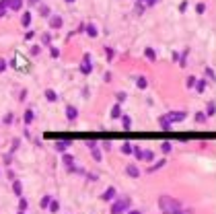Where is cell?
<instances>
[{
    "label": "cell",
    "instance_id": "37",
    "mask_svg": "<svg viewBox=\"0 0 216 214\" xmlns=\"http://www.w3.org/2000/svg\"><path fill=\"white\" fill-rule=\"evenodd\" d=\"M47 204H49V198H47V196H45V198H43V200H41V208H45Z\"/></svg>",
    "mask_w": 216,
    "mask_h": 214
},
{
    "label": "cell",
    "instance_id": "26",
    "mask_svg": "<svg viewBox=\"0 0 216 214\" xmlns=\"http://www.w3.org/2000/svg\"><path fill=\"white\" fill-rule=\"evenodd\" d=\"M136 84H138V87H140V89H144V87H146V78H138V80H136Z\"/></svg>",
    "mask_w": 216,
    "mask_h": 214
},
{
    "label": "cell",
    "instance_id": "15",
    "mask_svg": "<svg viewBox=\"0 0 216 214\" xmlns=\"http://www.w3.org/2000/svg\"><path fill=\"white\" fill-rule=\"evenodd\" d=\"M72 163H74V159H72L70 154H64V165H66L68 169H72Z\"/></svg>",
    "mask_w": 216,
    "mask_h": 214
},
{
    "label": "cell",
    "instance_id": "36",
    "mask_svg": "<svg viewBox=\"0 0 216 214\" xmlns=\"http://www.w3.org/2000/svg\"><path fill=\"white\" fill-rule=\"evenodd\" d=\"M19 208H21V210H27V200H21Z\"/></svg>",
    "mask_w": 216,
    "mask_h": 214
},
{
    "label": "cell",
    "instance_id": "18",
    "mask_svg": "<svg viewBox=\"0 0 216 214\" xmlns=\"http://www.w3.org/2000/svg\"><path fill=\"white\" fill-rule=\"evenodd\" d=\"M142 159H144V161H152V159H155V154H152L150 150H142Z\"/></svg>",
    "mask_w": 216,
    "mask_h": 214
},
{
    "label": "cell",
    "instance_id": "34",
    "mask_svg": "<svg viewBox=\"0 0 216 214\" xmlns=\"http://www.w3.org/2000/svg\"><path fill=\"white\" fill-rule=\"evenodd\" d=\"M163 152H171V144H169V142L163 144Z\"/></svg>",
    "mask_w": 216,
    "mask_h": 214
},
{
    "label": "cell",
    "instance_id": "19",
    "mask_svg": "<svg viewBox=\"0 0 216 214\" xmlns=\"http://www.w3.org/2000/svg\"><path fill=\"white\" fill-rule=\"evenodd\" d=\"M21 23H23L25 27H29V23H31V14L25 13V14H23V19H21Z\"/></svg>",
    "mask_w": 216,
    "mask_h": 214
},
{
    "label": "cell",
    "instance_id": "10",
    "mask_svg": "<svg viewBox=\"0 0 216 214\" xmlns=\"http://www.w3.org/2000/svg\"><path fill=\"white\" fill-rule=\"evenodd\" d=\"M76 115H78V111L74 107H66V118L68 119H76Z\"/></svg>",
    "mask_w": 216,
    "mask_h": 214
},
{
    "label": "cell",
    "instance_id": "17",
    "mask_svg": "<svg viewBox=\"0 0 216 214\" xmlns=\"http://www.w3.org/2000/svg\"><path fill=\"white\" fill-rule=\"evenodd\" d=\"M39 14H41V17H49V6L41 4V6H39Z\"/></svg>",
    "mask_w": 216,
    "mask_h": 214
},
{
    "label": "cell",
    "instance_id": "6",
    "mask_svg": "<svg viewBox=\"0 0 216 214\" xmlns=\"http://www.w3.org/2000/svg\"><path fill=\"white\" fill-rule=\"evenodd\" d=\"M49 27L52 29H60L62 27V19L60 17H49Z\"/></svg>",
    "mask_w": 216,
    "mask_h": 214
},
{
    "label": "cell",
    "instance_id": "44",
    "mask_svg": "<svg viewBox=\"0 0 216 214\" xmlns=\"http://www.w3.org/2000/svg\"><path fill=\"white\" fill-rule=\"evenodd\" d=\"M138 2H148V0H138Z\"/></svg>",
    "mask_w": 216,
    "mask_h": 214
},
{
    "label": "cell",
    "instance_id": "40",
    "mask_svg": "<svg viewBox=\"0 0 216 214\" xmlns=\"http://www.w3.org/2000/svg\"><path fill=\"white\" fill-rule=\"evenodd\" d=\"M41 39H43V43H49V35L43 33V37H41Z\"/></svg>",
    "mask_w": 216,
    "mask_h": 214
},
{
    "label": "cell",
    "instance_id": "28",
    "mask_svg": "<svg viewBox=\"0 0 216 214\" xmlns=\"http://www.w3.org/2000/svg\"><path fill=\"white\" fill-rule=\"evenodd\" d=\"M208 115H214V101L208 103Z\"/></svg>",
    "mask_w": 216,
    "mask_h": 214
},
{
    "label": "cell",
    "instance_id": "33",
    "mask_svg": "<svg viewBox=\"0 0 216 214\" xmlns=\"http://www.w3.org/2000/svg\"><path fill=\"white\" fill-rule=\"evenodd\" d=\"M60 56V49L58 48H52V58H58Z\"/></svg>",
    "mask_w": 216,
    "mask_h": 214
},
{
    "label": "cell",
    "instance_id": "1",
    "mask_svg": "<svg viewBox=\"0 0 216 214\" xmlns=\"http://www.w3.org/2000/svg\"><path fill=\"white\" fill-rule=\"evenodd\" d=\"M161 208L165 210V212H175V214H179V202L177 200H171L169 196H163L161 198Z\"/></svg>",
    "mask_w": 216,
    "mask_h": 214
},
{
    "label": "cell",
    "instance_id": "5",
    "mask_svg": "<svg viewBox=\"0 0 216 214\" xmlns=\"http://www.w3.org/2000/svg\"><path fill=\"white\" fill-rule=\"evenodd\" d=\"M21 58H23V56H17V58H14V66H17L19 70H25V72H27V70H29V62H27V60L23 62Z\"/></svg>",
    "mask_w": 216,
    "mask_h": 214
},
{
    "label": "cell",
    "instance_id": "23",
    "mask_svg": "<svg viewBox=\"0 0 216 214\" xmlns=\"http://www.w3.org/2000/svg\"><path fill=\"white\" fill-rule=\"evenodd\" d=\"M144 54H146V58H148V60H156V58H155V49L146 48V52H144Z\"/></svg>",
    "mask_w": 216,
    "mask_h": 214
},
{
    "label": "cell",
    "instance_id": "3",
    "mask_svg": "<svg viewBox=\"0 0 216 214\" xmlns=\"http://www.w3.org/2000/svg\"><path fill=\"white\" fill-rule=\"evenodd\" d=\"M126 208H128V200H120L111 206V214H124Z\"/></svg>",
    "mask_w": 216,
    "mask_h": 214
},
{
    "label": "cell",
    "instance_id": "30",
    "mask_svg": "<svg viewBox=\"0 0 216 214\" xmlns=\"http://www.w3.org/2000/svg\"><path fill=\"white\" fill-rule=\"evenodd\" d=\"M196 10H198L200 14H202V13H206V4H198V6H196Z\"/></svg>",
    "mask_w": 216,
    "mask_h": 214
},
{
    "label": "cell",
    "instance_id": "12",
    "mask_svg": "<svg viewBox=\"0 0 216 214\" xmlns=\"http://www.w3.org/2000/svg\"><path fill=\"white\" fill-rule=\"evenodd\" d=\"M122 126H124V130H130V126H132V119H130L128 115H124V118H122Z\"/></svg>",
    "mask_w": 216,
    "mask_h": 214
},
{
    "label": "cell",
    "instance_id": "38",
    "mask_svg": "<svg viewBox=\"0 0 216 214\" xmlns=\"http://www.w3.org/2000/svg\"><path fill=\"white\" fill-rule=\"evenodd\" d=\"M206 74H208V78H214V70L208 68V70H206Z\"/></svg>",
    "mask_w": 216,
    "mask_h": 214
},
{
    "label": "cell",
    "instance_id": "43",
    "mask_svg": "<svg viewBox=\"0 0 216 214\" xmlns=\"http://www.w3.org/2000/svg\"><path fill=\"white\" fill-rule=\"evenodd\" d=\"M29 2H31V4H37V2H39V0H29Z\"/></svg>",
    "mask_w": 216,
    "mask_h": 214
},
{
    "label": "cell",
    "instance_id": "16",
    "mask_svg": "<svg viewBox=\"0 0 216 214\" xmlns=\"http://www.w3.org/2000/svg\"><path fill=\"white\" fill-rule=\"evenodd\" d=\"M120 115H122V107H120V105H115L113 109H111V118H120Z\"/></svg>",
    "mask_w": 216,
    "mask_h": 214
},
{
    "label": "cell",
    "instance_id": "9",
    "mask_svg": "<svg viewBox=\"0 0 216 214\" xmlns=\"http://www.w3.org/2000/svg\"><path fill=\"white\" fill-rule=\"evenodd\" d=\"M23 6V0H8V8H13V10H19Z\"/></svg>",
    "mask_w": 216,
    "mask_h": 214
},
{
    "label": "cell",
    "instance_id": "13",
    "mask_svg": "<svg viewBox=\"0 0 216 214\" xmlns=\"http://www.w3.org/2000/svg\"><path fill=\"white\" fill-rule=\"evenodd\" d=\"M196 91L198 93H204V91H206V80H198L196 83Z\"/></svg>",
    "mask_w": 216,
    "mask_h": 214
},
{
    "label": "cell",
    "instance_id": "29",
    "mask_svg": "<svg viewBox=\"0 0 216 214\" xmlns=\"http://www.w3.org/2000/svg\"><path fill=\"white\" fill-rule=\"evenodd\" d=\"M163 165H165V161H161V163H156V165H155V167H150V173H155V171H156V169H161V167H163Z\"/></svg>",
    "mask_w": 216,
    "mask_h": 214
},
{
    "label": "cell",
    "instance_id": "35",
    "mask_svg": "<svg viewBox=\"0 0 216 214\" xmlns=\"http://www.w3.org/2000/svg\"><path fill=\"white\" fill-rule=\"evenodd\" d=\"M194 84H196V78H194V76H189V78H187V87H194Z\"/></svg>",
    "mask_w": 216,
    "mask_h": 214
},
{
    "label": "cell",
    "instance_id": "41",
    "mask_svg": "<svg viewBox=\"0 0 216 214\" xmlns=\"http://www.w3.org/2000/svg\"><path fill=\"white\" fill-rule=\"evenodd\" d=\"M87 146L88 148H95V140H87Z\"/></svg>",
    "mask_w": 216,
    "mask_h": 214
},
{
    "label": "cell",
    "instance_id": "46",
    "mask_svg": "<svg viewBox=\"0 0 216 214\" xmlns=\"http://www.w3.org/2000/svg\"><path fill=\"white\" fill-rule=\"evenodd\" d=\"M19 214H23V210H21V212H19Z\"/></svg>",
    "mask_w": 216,
    "mask_h": 214
},
{
    "label": "cell",
    "instance_id": "20",
    "mask_svg": "<svg viewBox=\"0 0 216 214\" xmlns=\"http://www.w3.org/2000/svg\"><path fill=\"white\" fill-rule=\"evenodd\" d=\"M45 97H47V101H56V99H58V95H56V93H54L52 89L45 91Z\"/></svg>",
    "mask_w": 216,
    "mask_h": 214
},
{
    "label": "cell",
    "instance_id": "24",
    "mask_svg": "<svg viewBox=\"0 0 216 214\" xmlns=\"http://www.w3.org/2000/svg\"><path fill=\"white\" fill-rule=\"evenodd\" d=\"M87 33L91 35V37H95V35H97V29H95L93 25H88V27H87Z\"/></svg>",
    "mask_w": 216,
    "mask_h": 214
},
{
    "label": "cell",
    "instance_id": "27",
    "mask_svg": "<svg viewBox=\"0 0 216 214\" xmlns=\"http://www.w3.org/2000/svg\"><path fill=\"white\" fill-rule=\"evenodd\" d=\"M122 152H124V154H130V152H132V146H130V144H124L122 146Z\"/></svg>",
    "mask_w": 216,
    "mask_h": 214
},
{
    "label": "cell",
    "instance_id": "39",
    "mask_svg": "<svg viewBox=\"0 0 216 214\" xmlns=\"http://www.w3.org/2000/svg\"><path fill=\"white\" fill-rule=\"evenodd\" d=\"M10 122H13V115H10V113H8L6 118H4V124H10Z\"/></svg>",
    "mask_w": 216,
    "mask_h": 214
},
{
    "label": "cell",
    "instance_id": "21",
    "mask_svg": "<svg viewBox=\"0 0 216 214\" xmlns=\"http://www.w3.org/2000/svg\"><path fill=\"white\" fill-rule=\"evenodd\" d=\"M6 6H8V0H0V17L4 14V10H6Z\"/></svg>",
    "mask_w": 216,
    "mask_h": 214
},
{
    "label": "cell",
    "instance_id": "11",
    "mask_svg": "<svg viewBox=\"0 0 216 214\" xmlns=\"http://www.w3.org/2000/svg\"><path fill=\"white\" fill-rule=\"evenodd\" d=\"M13 192L17 193V196L23 193V185H21V181H14V183H13Z\"/></svg>",
    "mask_w": 216,
    "mask_h": 214
},
{
    "label": "cell",
    "instance_id": "45",
    "mask_svg": "<svg viewBox=\"0 0 216 214\" xmlns=\"http://www.w3.org/2000/svg\"><path fill=\"white\" fill-rule=\"evenodd\" d=\"M66 2H74V0H66Z\"/></svg>",
    "mask_w": 216,
    "mask_h": 214
},
{
    "label": "cell",
    "instance_id": "7",
    "mask_svg": "<svg viewBox=\"0 0 216 214\" xmlns=\"http://www.w3.org/2000/svg\"><path fill=\"white\" fill-rule=\"evenodd\" d=\"M70 142H72V140H62V142H56V150H66L68 146H70Z\"/></svg>",
    "mask_w": 216,
    "mask_h": 214
},
{
    "label": "cell",
    "instance_id": "2",
    "mask_svg": "<svg viewBox=\"0 0 216 214\" xmlns=\"http://www.w3.org/2000/svg\"><path fill=\"white\" fill-rule=\"evenodd\" d=\"M163 118L167 119L169 124H173V122H181V119H185V111H171V113L163 115Z\"/></svg>",
    "mask_w": 216,
    "mask_h": 214
},
{
    "label": "cell",
    "instance_id": "32",
    "mask_svg": "<svg viewBox=\"0 0 216 214\" xmlns=\"http://www.w3.org/2000/svg\"><path fill=\"white\" fill-rule=\"evenodd\" d=\"M93 159L95 161H101V152H99V150H93Z\"/></svg>",
    "mask_w": 216,
    "mask_h": 214
},
{
    "label": "cell",
    "instance_id": "42",
    "mask_svg": "<svg viewBox=\"0 0 216 214\" xmlns=\"http://www.w3.org/2000/svg\"><path fill=\"white\" fill-rule=\"evenodd\" d=\"M130 214H140V210H132V212H130Z\"/></svg>",
    "mask_w": 216,
    "mask_h": 214
},
{
    "label": "cell",
    "instance_id": "4",
    "mask_svg": "<svg viewBox=\"0 0 216 214\" xmlns=\"http://www.w3.org/2000/svg\"><path fill=\"white\" fill-rule=\"evenodd\" d=\"M91 70H93L91 56H84V58H82V64H81V72H82V74H91Z\"/></svg>",
    "mask_w": 216,
    "mask_h": 214
},
{
    "label": "cell",
    "instance_id": "22",
    "mask_svg": "<svg viewBox=\"0 0 216 214\" xmlns=\"http://www.w3.org/2000/svg\"><path fill=\"white\" fill-rule=\"evenodd\" d=\"M31 119H33V111H25V124H31Z\"/></svg>",
    "mask_w": 216,
    "mask_h": 214
},
{
    "label": "cell",
    "instance_id": "14",
    "mask_svg": "<svg viewBox=\"0 0 216 214\" xmlns=\"http://www.w3.org/2000/svg\"><path fill=\"white\" fill-rule=\"evenodd\" d=\"M113 196H115V189H113V187H109L107 192L103 193V200H111V198H113Z\"/></svg>",
    "mask_w": 216,
    "mask_h": 214
},
{
    "label": "cell",
    "instance_id": "31",
    "mask_svg": "<svg viewBox=\"0 0 216 214\" xmlns=\"http://www.w3.org/2000/svg\"><path fill=\"white\" fill-rule=\"evenodd\" d=\"M39 52H41V48H39V45H33V48H31V54H33V56H37Z\"/></svg>",
    "mask_w": 216,
    "mask_h": 214
},
{
    "label": "cell",
    "instance_id": "25",
    "mask_svg": "<svg viewBox=\"0 0 216 214\" xmlns=\"http://www.w3.org/2000/svg\"><path fill=\"white\" fill-rule=\"evenodd\" d=\"M58 208H60L58 202H49V210H52V212H58Z\"/></svg>",
    "mask_w": 216,
    "mask_h": 214
},
{
    "label": "cell",
    "instance_id": "8",
    "mask_svg": "<svg viewBox=\"0 0 216 214\" xmlns=\"http://www.w3.org/2000/svg\"><path fill=\"white\" fill-rule=\"evenodd\" d=\"M126 171H128V175H130V177H138V175H140L138 167H134V165H128V167H126Z\"/></svg>",
    "mask_w": 216,
    "mask_h": 214
}]
</instances>
